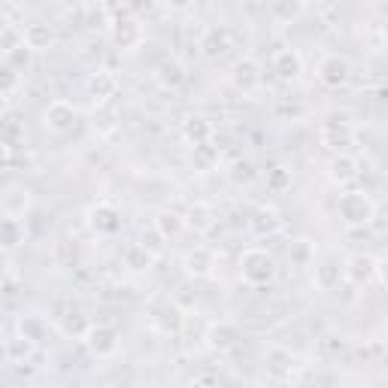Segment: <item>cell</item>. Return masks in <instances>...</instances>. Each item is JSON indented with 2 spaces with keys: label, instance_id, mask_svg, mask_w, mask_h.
Instances as JSON below:
<instances>
[{
  "label": "cell",
  "instance_id": "cell-1",
  "mask_svg": "<svg viewBox=\"0 0 388 388\" xmlns=\"http://www.w3.org/2000/svg\"><path fill=\"white\" fill-rule=\"evenodd\" d=\"M240 267H243V276L249 279L252 285H264V282L273 279V258L261 249L246 252L243 261H240Z\"/></svg>",
  "mask_w": 388,
  "mask_h": 388
},
{
  "label": "cell",
  "instance_id": "cell-2",
  "mask_svg": "<svg viewBox=\"0 0 388 388\" xmlns=\"http://www.w3.org/2000/svg\"><path fill=\"white\" fill-rule=\"evenodd\" d=\"M340 213L346 218V224H367L373 216V203L364 194H346L340 201Z\"/></svg>",
  "mask_w": 388,
  "mask_h": 388
},
{
  "label": "cell",
  "instance_id": "cell-3",
  "mask_svg": "<svg viewBox=\"0 0 388 388\" xmlns=\"http://www.w3.org/2000/svg\"><path fill=\"white\" fill-rule=\"evenodd\" d=\"M273 67H276V73L282 79H298L300 70H303V61L298 52H292V49H285V52H279L276 58H273Z\"/></svg>",
  "mask_w": 388,
  "mask_h": 388
},
{
  "label": "cell",
  "instance_id": "cell-4",
  "mask_svg": "<svg viewBox=\"0 0 388 388\" xmlns=\"http://www.w3.org/2000/svg\"><path fill=\"white\" fill-rule=\"evenodd\" d=\"M349 79V64L343 58H328L322 64V82L324 86H343Z\"/></svg>",
  "mask_w": 388,
  "mask_h": 388
},
{
  "label": "cell",
  "instance_id": "cell-5",
  "mask_svg": "<svg viewBox=\"0 0 388 388\" xmlns=\"http://www.w3.org/2000/svg\"><path fill=\"white\" fill-rule=\"evenodd\" d=\"M73 118H76V112H73V107H67V103H52L46 112V125L52 131H67L70 125H73Z\"/></svg>",
  "mask_w": 388,
  "mask_h": 388
},
{
  "label": "cell",
  "instance_id": "cell-6",
  "mask_svg": "<svg viewBox=\"0 0 388 388\" xmlns=\"http://www.w3.org/2000/svg\"><path fill=\"white\" fill-rule=\"evenodd\" d=\"M91 224H94V231H101V234H116L118 231V213L112 207H97L94 213H91Z\"/></svg>",
  "mask_w": 388,
  "mask_h": 388
},
{
  "label": "cell",
  "instance_id": "cell-7",
  "mask_svg": "<svg viewBox=\"0 0 388 388\" xmlns=\"http://www.w3.org/2000/svg\"><path fill=\"white\" fill-rule=\"evenodd\" d=\"M52 46V31L49 27H43V25H31L25 31V49H49Z\"/></svg>",
  "mask_w": 388,
  "mask_h": 388
},
{
  "label": "cell",
  "instance_id": "cell-8",
  "mask_svg": "<svg viewBox=\"0 0 388 388\" xmlns=\"http://www.w3.org/2000/svg\"><path fill=\"white\" fill-rule=\"evenodd\" d=\"M91 349H94L97 355H109V352L116 349V334L107 331V328L91 331Z\"/></svg>",
  "mask_w": 388,
  "mask_h": 388
},
{
  "label": "cell",
  "instance_id": "cell-9",
  "mask_svg": "<svg viewBox=\"0 0 388 388\" xmlns=\"http://www.w3.org/2000/svg\"><path fill=\"white\" fill-rule=\"evenodd\" d=\"M234 79H237V86H240V88H252V86H258V67L252 64V61H240Z\"/></svg>",
  "mask_w": 388,
  "mask_h": 388
},
{
  "label": "cell",
  "instance_id": "cell-10",
  "mask_svg": "<svg viewBox=\"0 0 388 388\" xmlns=\"http://www.w3.org/2000/svg\"><path fill=\"white\" fill-rule=\"evenodd\" d=\"M355 161L349 158V155H340V158H334V164H331V176H334L337 182H346V179H352L355 176Z\"/></svg>",
  "mask_w": 388,
  "mask_h": 388
},
{
  "label": "cell",
  "instance_id": "cell-11",
  "mask_svg": "<svg viewBox=\"0 0 388 388\" xmlns=\"http://www.w3.org/2000/svg\"><path fill=\"white\" fill-rule=\"evenodd\" d=\"M22 237V228L12 218H0V246H16Z\"/></svg>",
  "mask_w": 388,
  "mask_h": 388
},
{
  "label": "cell",
  "instance_id": "cell-12",
  "mask_svg": "<svg viewBox=\"0 0 388 388\" xmlns=\"http://www.w3.org/2000/svg\"><path fill=\"white\" fill-rule=\"evenodd\" d=\"M276 16L279 18H292V16H298L300 12V0H276Z\"/></svg>",
  "mask_w": 388,
  "mask_h": 388
},
{
  "label": "cell",
  "instance_id": "cell-13",
  "mask_svg": "<svg viewBox=\"0 0 388 388\" xmlns=\"http://www.w3.org/2000/svg\"><path fill=\"white\" fill-rule=\"evenodd\" d=\"M161 79L173 82V86H176V82H182L185 76H182V67L179 64H164V67H161Z\"/></svg>",
  "mask_w": 388,
  "mask_h": 388
},
{
  "label": "cell",
  "instance_id": "cell-14",
  "mask_svg": "<svg viewBox=\"0 0 388 388\" xmlns=\"http://www.w3.org/2000/svg\"><path fill=\"white\" fill-rule=\"evenodd\" d=\"M209 255L203 249H197V267H188L192 273H197V276H203V273H209V261H207Z\"/></svg>",
  "mask_w": 388,
  "mask_h": 388
},
{
  "label": "cell",
  "instance_id": "cell-15",
  "mask_svg": "<svg viewBox=\"0 0 388 388\" xmlns=\"http://www.w3.org/2000/svg\"><path fill=\"white\" fill-rule=\"evenodd\" d=\"M194 122H197V125H188V128H185V133H188L192 140H194V133H197V137H203V133L209 131L207 125H203V118H194Z\"/></svg>",
  "mask_w": 388,
  "mask_h": 388
},
{
  "label": "cell",
  "instance_id": "cell-16",
  "mask_svg": "<svg viewBox=\"0 0 388 388\" xmlns=\"http://www.w3.org/2000/svg\"><path fill=\"white\" fill-rule=\"evenodd\" d=\"M161 218H164V222H161V228H164V231H176V228H179L176 216H161Z\"/></svg>",
  "mask_w": 388,
  "mask_h": 388
},
{
  "label": "cell",
  "instance_id": "cell-17",
  "mask_svg": "<svg viewBox=\"0 0 388 388\" xmlns=\"http://www.w3.org/2000/svg\"><path fill=\"white\" fill-rule=\"evenodd\" d=\"M6 161H10V146H6V143H0V167H3Z\"/></svg>",
  "mask_w": 388,
  "mask_h": 388
},
{
  "label": "cell",
  "instance_id": "cell-18",
  "mask_svg": "<svg viewBox=\"0 0 388 388\" xmlns=\"http://www.w3.org/2000/svg\"><path fill=\"white\" fill-rule=\"evenodd\" d=\"M167 3H173V6H176V10H185V6H188V3H192V0H167Z\"/></svg>",
  "mask_w": 388,
  "mask_h": 388
},
{
  "label": "cell",
  "instance_id": "cell-19",
  "mask_svg": "<svg viewBox=\"0 0 388 388\" xmlns=\"http://www.w3.org/2000/svg\"><path fill=\"white\" fill-rule=\"evenodd\" d=\"M3 107H6V101H3V91H0V112H3Z\"/></svg>",
  "mask_w": 388,
  "mask_h": 388
}]
</instances>
